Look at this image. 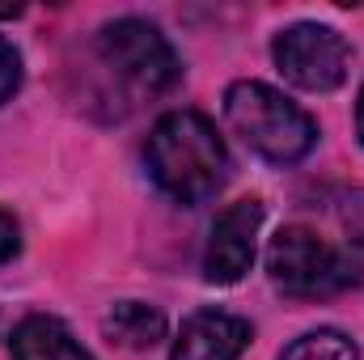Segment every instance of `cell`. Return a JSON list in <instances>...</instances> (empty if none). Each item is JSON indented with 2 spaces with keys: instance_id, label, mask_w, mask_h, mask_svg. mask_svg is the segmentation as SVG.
<instances>
[{
  "instance_id": "6da1fadb",
  "label": "cell",
  "mask_w": 364,
  "mask_h": 360,
  "mask_svg": "<svg viewBox=\"0 0 364 360\" xmlns=\"http://www.w3.org/2000/svg\"><path fill=\"white\" fill-rule=\"evenodd\" d=\"M149 179L174 203H208L229 179V149L208 115L199 110H170L157 119L144 144Z\"/></svg>"
},
{
  "instance_id": "7a4b0ae2",
  "label": "cell",
  "mask_w": 364,
  "mask_h": 360,
  "mask_svg": "<svg viewBox=\"0 0 364 360\" xmlns=\"http://www.w3.org/2000/svg\"><path fill=\"white\" fill-rule=\"evenodd\" d=\"M225 119L233 136L272 166H296L318 144V123L263 81H233L225 90Z\"/></svg>"
},
{
  "instance_id": "3957f363",
  "label": "cell",
  "mask_w": 364,
  "mask_h": 360,
  "mask_svg": "<svg viewBox=\"0 0 364 360\" xmlns=\"http://www.w3.org/2000/svg\"><path fill=\"white\" fill-rule=\"evenodd\" d=\"M97 60L136 97H161L178 85L182 64L170 38L140 17H119L97 30Z\"/></svg>"
},
{
  "instance_id": "277c9868",
  "label": "cell",
  "mask_w": 364,
  "mask_h": 360,
  "mask_svg": "<svg viewBox=\"0 0 364 360\" xmlns=\"http://www.w3.org/2000/svg\"><path fill=\"white\" fill-rule=\"evenodd\" d=\"M267 271L288 297H331L360 280V271L305 225H288L272 238Z\"/></svg>"
},
{
  "instance_id": "5b68a950",
  "label": "cell",
  "mask_w": 364,
  "mask_h": 360,
  "mask_svg": "<svg viewBox=\"0 0 364 360\" xmlns=\"http://www.w3.org/2000/svg\"><path fill=\"white\" fill-rule=\"evenodd\" d=\"M272 55H275V68L296 90H309V93L339 90L343 77H348V64H352V51H348L343 34L331 30V26H318V21L288 26L275 38Z\"/></svg>"
},
{
  "instance_id": "8992f818",
  "label": "cell",
  "mask_w": 364,
  "mask_h": 360,
  "mask_svg": "<svg viewBox=\"0 0 364 360\" xmlns=\"http://www.w3.org/2000/svg\"><path fill=\"white\" fill-rule=\"evenodd\" d=\"M259 229H263V203L259 199H237L229 203L208 238L203 250V275L208 284H237L246 271L255 268V250H259Z\"/></svg>"
},
{
  "instance_id": "52a82bcc",
  "label": "cell",
  "mask_w": 364,
  "mask_h": 360,
  "mask_svg": "<svg viewBox=\"0 0 364 360\" xmlns=\"http://www.w3.org/2000/svg\"><path fill=\"white\" fill-rule=\"evenodd\" d=\"M250 344V322L225 309H199L182 322L170 360H237Z\"/></svg>"
},
{
  "instance_id": "ba28073f",
  "label": "cell",
  "mask_w": 364,
  "mask_h": 360,
  "mask_svg": "<svg viewBox=\"0 0 364 360\" xmlns=\"http://www.w3.org/2000/svg\"><path fill=\"white\" fill-rule=\"evenodd\" d=\"M13 360H93L73 331L60 322V318H47V314H30L13 327Z\"/></svg>"
},
{
  "instance_id": "9c48e42d",
  "label": "cell",
  "mask_w": 364,
  "mask_h": 360,
  "mask_svg": "<svg viewBox=\"0 0 364 360\" xmlns=\"http://www.w3.org/2000/svg\"><path fill=\"white\" fill-rule=\"evenodd\" d=\"M102 331L123 348H153L166 339V314L144 301H119V305H110Z\"/></svg>"
},
{
  "instance_id": "30bf717a",
  "label": "cell",
  "mask_w": 364,
  "mask_h": 360,
  "mask_svg": "<svg viewBox=\"0 0 364 360\" xmlns=\"http://www.w3.org/2000/svg\"><path fill=\"white\" fill-rule=\"evenodd\" d=\"M279 360H360V348L343 331H331L326 327V331H309L296 344H288Z\"/></svg>"
},
{
  "instance_id": "8fae6325",
  "label": "cell",
  "mask_w": 364,
  "mask_h": 360,
  "mask_svg": "<svg viewBox=\"0 0 364 360\" xmlns=\"http://www.w3.org/2000/svg\"><path fill=\"white\" fill-rule=\"evenodd\" d=\"M339 225H343L352 246H364V186L360 191H348L339 199Z\"/></svg>"
},
{
  "instance_id": "7c38bea8",
  "label": "cell",
  "mask_w": 364,
  "mask_h": 360,
  "mask_svg": "<svg viewBox=\"0 0 364 360\" xmlns=\"http://www.w3.org/2000/svg\"><path fill=\"white\" fill-rule=\"evenodd\" d=\"M21 90V55L9 38H0V106Z\"/></svg>"
},
{
  "instance_id": "4fadbf2b",
  "label": "cell",
  "mask_w": 364,
  "mask_h": 360,
  "mask_svg": "<svg viewBox=\"0 0 364 360\" xmlns=\"http://www.w3.org/2000/svg\"><path fill=\"white\" fill-rule=\"evenodd\" d=\"M17 246H21V233H17V221L0 208V268L17 255Z\"/></svg>"
},
{
  "instance_id": "5bb4252c",
  "label": "cell",
  "mask_w": 364,
  "mask_h": 360,
  "mask_svg": "<svg viewBox=\"0 0 364 360\" xmlns=\"http://www.w3.org/2000/svg\"><path fill=\"white\" fill-rule=\"evenodd\" d=\"M356 136H360V144H364V90L356 97Z\"/></svg>"
}]
</instances>
